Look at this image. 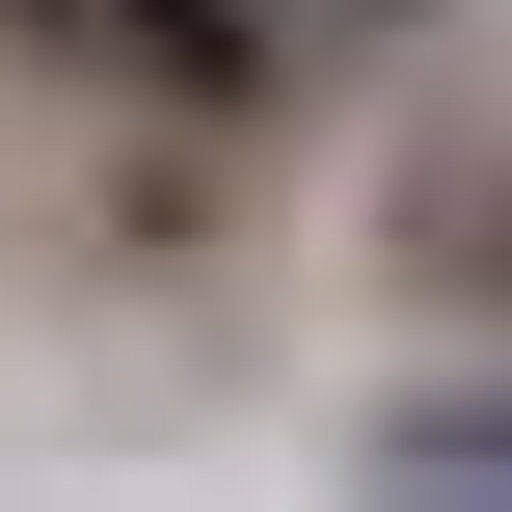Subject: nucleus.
<instances>
[{
  "label": "nucleus",
  "instance_id": "nucleus-3",
  "mask_svg": "<svg viewBox=\"0 0 512 512\" xmlns=\"http://www.w3.org/2000/svg\"><path fill=\"white\" fill-rule=\"evenodd\" d=\"M378 486H512V405H378Z\"/></svg>",
  "mask_w": 512,
  "mask_h": 512
},
{
  "label": "nucleus",
  "instance_id": "nucleus-2",
  "mask_svg": "<svg viewBox=\"0 0 512 512\" xmlns=\"http://www.w3.org/2000/svg\"><path fill=\"white\" fill-rule=\"evenodd\" d=\"M378 270H405L432 324H512V135H486V162H405V189H378Z\"/></svg>",
  "mask_w": 512,
  "mask_h": 512
},
{
  "label": "nucleus",
  "instance_id": "nucleus-1",
  "mask_svg": "<svg viewBox=\"0 0 512 512\" xmlns=\"http://www.w3.org/2000/svg\"><path fill=\"white\" fill-rule=\"evenodd\" d=\"M0 27L54 81H108V108H243V54H270L243 0H0Z\"/></svg>",
  "mask_w": 512,
  "mask_h": 512
}]
</instances>
